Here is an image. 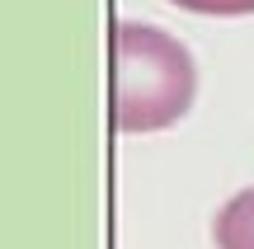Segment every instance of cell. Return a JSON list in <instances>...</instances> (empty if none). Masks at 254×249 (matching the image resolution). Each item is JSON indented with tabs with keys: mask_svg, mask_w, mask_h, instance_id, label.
I'll return each instance as SVG.
<instances>
[{
	"mask_svg": "<svg viewBox=\"0 0 254 249\" xmlns=\"http://www.w3.org/2000/svg\"><path fill=\"white\" fill-rule=\"evenodd\" d=\"M193 14H254V0H170Z\"/></svg>",
	"mask_w": 254,
	"mask_h": 249,
	"instance_id": "3957f363",
	"label": "cell"
},
{
	"mask_svg": "<svg viewBox=\"0 0 254 249\" xmlns=\"http://www.w3.org/2000/svg\"><path fill=\"white\" fill-rule=\"evenodd\" d=\"M217 249H254V188L236 193L217 212Z\"/></svg>",
	"mask_w": 254,
	"mask_h": 249,
	"instance_id": "7a4b0ae2",
	"label": "cell"
},
{
	"mask_svg": "<svg viewBox=\"0 0 254 249\" xmlns=\"http://www.w3.org/2000/svg\"><path fill=\"white\" fill-rule=\"evenodd\" d=\"M198 71L174 38L146 24L113 33V122L123 132H155L189 113Z\"/></svg>",
	"mask_w": 254,
	"mask_h": 249,
	"instance_id": "6da1fadb",
	"label": "cell"
}]
</instances>
